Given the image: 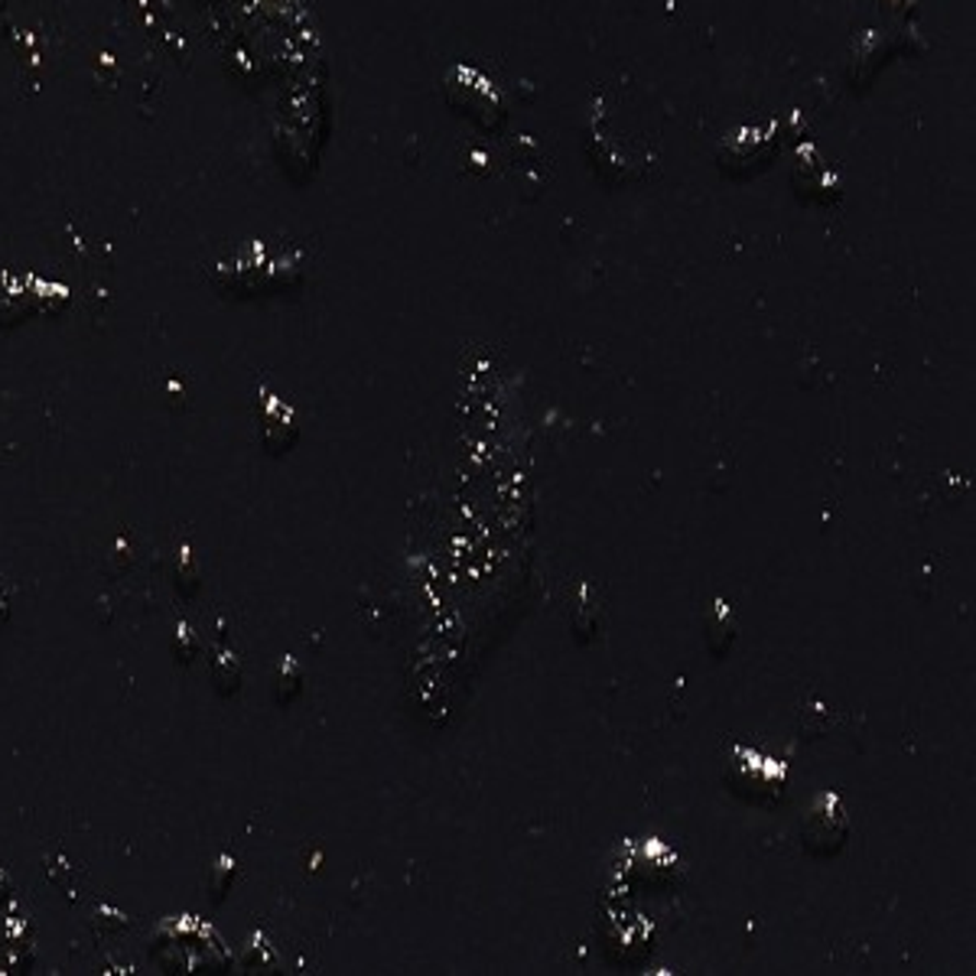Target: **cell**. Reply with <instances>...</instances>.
<instances>
[{"label": "cell", "instance_id": "6da1fadb", "mask_svg": "<svg viewBox=\"0 0 976 976\" xmlns=\"http://www.w3.org/2000/svg\"><path fill=\"white\" fill-rule=\"evenodd\" d=\"M586 153L606 183H635L654 170V133L618 92H600L586 124Z\"/></svg>", "mask_w": 976, "mask_h": 976}, {"label": "cell", "instance_id": "7a4b0ae2", "mask_svg": "<svg viewBox=\"0 0 976 976\" xmlns=\"http://www.w3.org/2000/svg\"><path fill=\"white\" fill-rule=\"evenodd\" d=\"M781 150V124H748L727 133V140L720 143V166L730 176H752L758 170H765Z\"/></svg>", "mask_w": 976, "mask_h": 976}, {"label": "cell", "instance_id": "3957f363", "mask_svg": "<svg viewBox=\"0 0 976 976\" xmlns=\"http://www.w3.org/2000/svg\"><path fill=\"white\" fill-rule=\"evenodd\" d=\"M847 834H850V821H847V814H844V807H840V798H834V794H821V798L814 801V807L807 811L804 827H801L804 847H807L811 853L830 856L844 847Z\"/></svg>", "mask_w": 976, "mask_h": 976}, {"label": "cell", "instance_id": "277c9868", "mask_svg": "<svg viewBox=\"0 0 976 976\" xmlns=\"http://www.w3.org/2000/svg\"><path fill=\"white\" fill-rule=\"evenodd\" d=\"M791 186L798 189L801 199L807 202H837L844 193V183L837 176V170L814 150V147H801L798 160H794V173H791Z\"/></svg>", "mask_w": 976, "mask_h": 976}, {"label": "cell", "instance_id": "5b68a950", "mask_svg": "<svg viewBox=\"0 0 976 976\" xmlns=\"http://www.w3.org/2000/svg\"><path fill=\"white\" fill-rule=\"evenodd\" d=\"M785 788V765L755 752H739L732 768V791L748 801H775Z\"/></svg>", "mask_w": 976, "mask_h": 976}, {"label": "cell", "instance_id": "8992f818", "mask_svg": "<svg viewBox=\"0 0 976 976\" xmlns=\"http://www.w3.org/2000/svg\"><path fill=\"white\" fill-rule=\"evenodd\" d=\"M300 433L297 414L290 404H283L274 394H264V407H260V440L267 446V453H283L293 446Z\"/></svg>", "mask_w": 976, "mask_h": 976}, {"label": "cell", "instance_id": "52a82bcc", "mask_svg": "<svg viewBox=\"0 0 976 976\" xmlns=\"http://www.w3.org/2000/svg\"><path fill=\"white\" fill-rule=\"evenodd\" d=\"M704 628H707V648L710 654L723 658L735 641V631H739V621H735V612H732V603L727 600H717L707 618H704Z\"/></svg>", "mask_w": 976, "mask_h": 976}, {"label": "cell", "instance_id": "ba28073f", "mask_svg": "<svg viewBox=\"0 0 976 976\" xmlns=\"http://www.w3.org/2000/svg\"><path fill=\"white\" fill-rule=\"evenodd\" d=\"M600 593L590 586V583H580V590H577V606H573V615H570V621H573V631L586 641L593 631H596V625H600Z\"/></svg>", "mask_w": 976, "mask_h": 976}, {"label": "cell", "instance_id": "9c48e42d", "mask_svg": "<svg viewBox=\"0 0 976 976\" xmlns=\"http://www.w3.org/2000/svg\"><path fill=\"white\" fill-rule=\"evenodd\" d=\"M212 681H216V690L222 697L235 694L239 684H242V667H239V658L232 651H222L216 661H212Z\"/></svg>", "mask_w": 976, "mask_h": 976}, {"label": "cell", "instance_id": "30bf717a", "mask_svg": "<svg viewBox=\"0 0 976 976\" xmlns=\"http://www.w3.org/2000/svg\"><path fill=\"white\" fill-rule=\"evenodd\" d=\"M303 687V671L293 658H283L280 667H277V677H274V694H277V704H290Z\"/></svg>", "mask_w": 976, "mask_h": 976}, {"label": "cell", "instance_id": "8fae6325", "mask_svg": "<svg viewBox=\"0 0 976 976\" xmlns=\"http://www.w3.org/2000/svg\"><path fill=\"white\" fill-rule=\"evenodd\" d=\"M232 882H235V859L232 856H219L209 865V892H212V898L222 902L225 892L232 888Z\"/></svg>", "mask_w": 976, "mask_h": 976}, {"label": "cell", "instance_id": "7c38bea8", "mask_svg": "<svg viewBox=\"0 0 976 976\" xmlns=\"http://www.w3.org/2000/svg\"><path fill=\"white\" fill-rule=\"evenodd\" d=\"M176 586H179L186 596L196 593V586H199V563H196V557H193L189 547H183L179 557H176Z\"/></svg>", "mask_w": 976, "mask_h": 976}, {"label": "cell", "instance_id": "4fadbf2b", "mask_svg": "<svg viewBox=\"0 0 976 976\" xmlns=\"http://www.w3.org/2000/svg\"><path fill=\"white\" fill-rule=\"evenodd\" d=\"M173 651H176V661L189 664V661L199 654V638H196V631L186 628V625H179V628H176V638H173Z\"/></svg>", "mask_w": 976, "mask_h": 976}]
</instances>
